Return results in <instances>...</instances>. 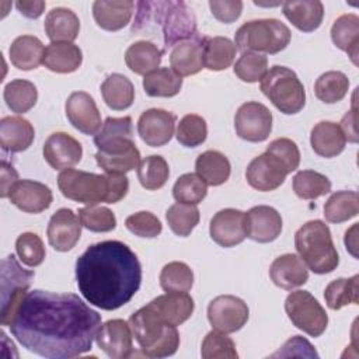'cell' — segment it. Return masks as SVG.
I'll return each instance as SVG.
<instances>
[{"instance_id":"obj_25","label":"cell","mask_w":359,"mask_h":359,"mask_svg":"<svg viewBox=\"0 0 359 359\" xmlns=\"http://www.w3.org/2000/svg\"><path fill=\"white\" fill-rule=\"evenodd\" d=\"M135 3L130 0H97L93 3V17L105 31H119L132 18Z\"/></svg>"},{"instance_id":"obj_60","label":"cell","mask_w":359,"mask_h":359,"mask_svg":"<svg viewBox=\"0 0 359 359\" xmlns=\"http://www.w3.org/2000/svg\"><path fill=\"white\" fill-rule=\"evenodd\" d=\"M17 10L27 18H38L45 10V1L42 0H18L15 3Z\"/></svg>"},{"instance_id":"obj_29","label":"cell","mask_w":359,"mask_h":359,"mask_svg":"<svg viewBox=\"0 0 359 359\" xmlns=\"http://www.w3.org/2000/svg\"><path fill=\"white\" fill-rule=\"evenodd\" d=\"M345 135L338 123L321 121L316 123L310 133V144L316 154L331 158L341 154L345 149Z\"/></svg>"},{"instance_id":"obj_27","label":"cell","mask_w":359,"mask_h":359,"mask_svg":"<svg viewBox=\"0 0 359 359\" xmlns=\"http://www.w3.org/2000/svg\"><path fill=\"white\" fill-rule=\"evenodd\" d=\"M151 306L160 317L170 325L178 327L194 313V299L187 292H165V294L153 299Z\"/></svg>"},{"instance_id":"obj_20","label":"cell","mask_w":359,"mask_h":359,"mask_svg":"<svg viewBox=\"0 0 359 359\" xmlns=\"http://www.w3.org/2000/svg\"><path fill=\"white\" fill-rule=\"evenodd\" d=\"M43 158L53 170H66L80 163L83 147L79 140L66 132L49 135L43 144Z\"/></svg>"},{"instance_id":"obj_44","label":"cell","mask_w":359,"mask_h":359,"mask_svg":"<svg viewBox=\"0 0 359 359\" xmlns=\"http://www.w3.org/2000/svg\"><path fill=\"white\" fill-rule=\"evenodd\" d=\"M293 191L300 199H317L331 191V181L313 170H302L293 177Z\"/></svg>"},{"instance_id":"obj_15","label":"cell","mask_w":359,"mask_h":359,"mask_svg":"<svg viewBox=\"0 0 359 359\" xmlns=\"http://www.w3.org/2000/svg\"><path fill=\"white\" fill-rule=\"evenodd\" d=\"M285 165L271 153L254 157L245 170V180L257 191L268 192L279 188L287 175Z\"/></svg>"},{"instance_id":"obj_54","label":"cell","mask_w":359,"mask_h":359,"mask_svg":"<svg viewBox=\"0 0 359 359\" xmlns=\"http://www.w3.org/2000/svg\"><path fill=\"white\" fill-rule=\"evenodd\" d=\"M125 226L135 236L146 238H154L163 230L160 219L147 210H142L128 216L125 220Z\"/></svg>"},{"instance_id":"obj_50","label":"cell","mask_w":359,"mask_h":359,"mask_svg":"<svg viewBox=\"0 0 359 359\" xmlns=\"http://www.w3.org/2000/svg\"><path fill=\"white\" fill-rule=\"evenodd\" d=\"M234 74L245 83H257L268 72V57L264 53L243 52L236 62Z\"/></svg>"},{"instance_id":"obj_2","label":"cell","mask_w":359,"mask_h":359,"mask_svg":"<svg viewBox=\"0 0 359 359\" xmlns=\"http://www.w3.org/2000/svg\"><path fill=\"white\" fill-rule=\"evenodd\" d=\"M76 280L83 297L102 310L126 304L142 283V265L122 241L90 245L76 261Z\"/></svg>"},{"instance_id":"obj_49","label":"cell","mask_w":359,"mask_h":359,"mask_svg":"<svg viewBox=\"0 0 359 359\" xmlns=\"http://www.w3.org/2000/svg\"><path fill=\"white\" fill-rule=\"evenodd\" d=\"M201 355L203 359H237L234 341L222 331H210L202 341Z\"/></svg>"},{"instance_id":"obj_40","label":"cell","mask_w":359,"mask_h":359,"mask_svg":"<svg viewBox=\"0 0 359 359\" xmlns=\"http://www.w3.org/2000/svg\"><path fill=\"white\" fill-rule=\"evenodd\" d=\"M3 97L7 107L13 112L25 114L36 104L38 91L34 83L22 79H15L6 84Z\"/></svg>"},{"instance_id":"obj_35","label":"cell","mask_w":359,"mask_h":359,"mask_svg":"<svg viewBox=\"0 0 359 359\" xmlns=\"http://www.w3.org/2000/svg\"><path fill=\"white\" fill-rule=\"evenodd\" d=\"M163 50L150 41H137L132 43L125 52L126 66L136 74L146 76L158 69L161 63Z\"/></svg>"},{"instance_id":"obj_36","label":"cell","mask_w":359,"mask_h":359,"mask_svg":"<svg viewBox=\"0 0 359 359\" xmlns=\"http://www.w3.org/2000/svg\"><path fill=\"white\" fill-rule=\"evenodd\" d=\"M101 94L105 104L114 111H123L135 101V87L132 81L119 73H112L104 80Z\"/></svg>"},{"instance_id":"obj_43","label":"cell","mask_w":359,"mask_h":359,"mask_svg":"<svg viewBox=\"0 0 359 359\" xmlns=\"http://www.w3.org/2000/svg\"><path fill=\"white\" fill-rule=\"evenodd\" d=\"M170 177V168L164 157L149 156L137 165V178L140 185L147 191H156L165 185Z\"/></svg>"},{"instance_id":"obj_52","label":"cell","mask_w":359,"mask_h":359,"mask_svg":"<svg viewBox=\"0 0 359 359\" xmlns=\"http://www.w3.org/2000/svg\"><path fill=\"white\" fill-rule=\"evenodd\" d=\"M79 219L81 226L94 233H107L116 227V217L114 212L105 206L90 205L79 209Z\"/></svg>"},{"instance_id":"obj_22","label":"cell","mask_w":359,"mask_h":359,"mask_svg":"<svg viewBox=\"0 0 359 359\" xmlns=\"http://www.w3.org/2000/svg\"><path fill=\"white\" fill-rule=\"evenodd\" d=\"M247 237L257 243H271L280 236L282 217L280 213L266 205L251 208L245 213Z\"/></svg>"},{"instance_id":"obj_4","label":"cell","mask_w":359,"mask_h":359,"mask_svg":"<svg viewBox=\"0 0 359 359\" xmlns=\"http://www.w3.org/2000/svg\"><path fill=\"white\" fill-rule=\"evenodd\" d=\"M57 187L65 198L90 206L119 202L129 191V181L125 174H94L66 168L57 175Z\"/></svg>"},{"instance_id":"obj_42","label":"cell","mask_w":359,"mask_h":359,"mask_svg":"<svg viewBox=\"0 0 359 359\" xmlns=\"http://www.w3.org/2000/svg\"><path fill=\"white\" fill-rule=\"evenodd\" d=\"M349 88V79L345 73L330 70L323 73L314 83L316 97L325 104H335L341 101Z\"/></svg>"},{"instance_id":"obj_19","label":"cell","mask_w":359,"mask_h":359,"mask_svg":"<svg viewBox=\"0 0 359 359\" xmlns=\"http://www.w3.org/2000/svg\"><path fill=\"white\" fill-rule=\"evenodd\" d=\"M48 241L56 251H70L81 236V222L79 216L67 208L56 210L46 229Z\"/></svg>"},{"instance_id":"obj_1","label":"cell","mask_w":359,"mask_h":359,"mask_svg":"<svg viewBox=\"0 0 359 359\" xmlns=\"http://www.w3.org/2000/svg\"><path fill=\"white\" fill-rule=\"evenodd\" d=\"M8 327L27 351L69 359L91 351L101 316L77 294L35 289L15 307Z\"/></svg>"},{"instance_id":"obj_48","label":"cell","mask_w":359,"mask_h":359,"mask_svg":"<svg viewBox=\"0 0 359 359\" xmlns=\"http://www.w3.org/2000/svg\"><path fill=\"white\" fill-rule=\"evenodd\" d=\"M208 185L194 172H187L178 177L172 187V196L177 202L198 205L205 199Z\"/></svg>"},{"instance_id":"obj_10","label":"cell","mask_w":359,"mask_h":359,"mask_svg":"<svg viewBox=\"0 0 359 359\" xmlns=\"http://www.w3.org/2000/svg\"><path fill=\"white\" fill-rule=\"evenodd\" d=\"M285 311L296 328L314 338L320 337L328 325L325 310L307 290L292 292L285 300Z\"/></svg>"},{"instance_id":"obj_14","label":"cell","mask_w":359,"mask_h":359,"mask_svg":"<svg viewBox=\"0 0 359 359\" xmlns=\"http://www.w3.org/2000/svg\"><path fill=\"white\" fill-rule=\"evenodd\" d=\"M94 144L98 151L105 154L123 153L136 146L133 142L132 118H107L100 130L94 135Z\"/></svg>"},{"instance_id":"obj_31","label":"cell","mask_w":359,"mask_h":359,"mask_svg":"<svg viewBox=\"0 0 359 359\" xmlns=\"http://www.w3.org/2000/svg\"><path fill=\"white\" fill-rule=\"evenodd\" d=\"M81 62V49L73 42H50L45 49L42 65L55 73H73Z\"/></svg>"},{"instance_id":"obj_32","label":"cell","mask_w":359,"mask_h":359,"mask_svg":"<svg viewBox=\"0 0 359 359\" xmlns=\"http://www.w3.org/2000/svg\"><path fill=\"white\" fill-rule=\"evenodd\" d=\"M45 46L39 38L34 35L17 36L8 49L10 60L20 70H32L43 63Z\"/></svg>"},{"instance_id":"obj_8","label":"cell","mask_w":359,"mask_h":359,"mask_svg":"<svg viewBox=\"0 0 359 359\" xmlns=\"http://www.w3.org/2000/svg\"><path fill=\"white\" fill-rule=\"evenodd\" d=\"M264 95L285 115L300 112L306 104L304 86L297 74L285 66L271 67L261 79Z\"/></svg>"},{"instance_id":"obj_59","label":"cell","mask_w":359,"mask_h":359,"mask_svg":"<svg viewBox=\"0 0 359 359\" xmlns=\"http://www.w3.org/2000/svg\"><path fill=\"white\" fill-rule=\"evenodd\" d=\"M356 122H358V115H356V108H355V104L352 107L351 111H348L342 121H341V125L339 128L342 129L344 135H345V139H348L349 142L352 143H356L358 142V130H356Z\"/></svg>"},{"instance_id":"obj_53","label":"cell","mask_w":359,"mask_h":359,"mask_svg":"<svg viewBox=\"0 0 359 359\" xmlns=\"http://www.w3.org/2000/svg\"><path fill=\"white\" fill-rule=\"evenodd\" d=\"M15 251L22 264L29 268H35L41 265L45 259L46 251L41 237L35 233L27 231L17 237L15 240Z\"/></svg>"},{"instance_id":"obj_28","label":"cell","mask_w":359,"mask_h":359,"mask_svg":"<svg viewBox=\"0 0 359 359\" xmlns=\"http://www.w3.org/2000/svg\"><path fill=\"white\" fill-rule=\"evenodd\" d=\"M285 17L299 31H316L324 18V6L318 0H289L282 3Z\"/></svg>"},{"instance_id":"obj_9","label":"cell","mask_w":359,"mask_h":359,"mask_svg":"<svg viewBox=\"0 0 359 359\" xmlns=\"http://www.w3.org/2000/svg\"><path fill=\"white\" fill-rule=\"evenodd\" d=\"M34 276V271L24 269L13 254L1 259V325H10L13 313L27 294Z\"/></svg>"},{"instance_id":"obj_26","label":"cell","mask_w":359,"mask_h":359,"mask_svg":"<svg viewBox=\"0 0 359 359\" xmlns=\"http://www.w3.org/2000/svg\"><path fill=\"white\" fill-rule=\"evenodd\" d=\"M35 137L32 123L22 116H4L0 121V146L4 151L27 150Z\"/></svg>"},{"instance_id":"obj_33","label":"cell","mask_w":359,"mask_h":359,"mask_svg":"<svg viewBox=\"0 0 359 359\" xmlns=\"http://www.w3.org/2000/svg\"><path fill=\"white\" fill-rule=\"evenodd\" d=\"M195 171L206 185L219 187L229 180L231 165L223 153L217 150H206L198 156Z\"/></svg>"},{"instance_id":"obj_37","label":"cell","mask_w":359,"mask_h":359,"mask_svg":"<svg viewBox=\"0 0 359 359\" xmlns=\"http://www.w3.org/2000/svg\"><path fill=\"white\" fill-rule=\"evenodd\" d=\"M237 48L233 41L226 36H205L203 65L212 72L226 70L236 59Z\"/></svg>"},{"instance_id":"obj_13","label":"cell","mask_w":359,"mask_h":359,"mask_svg":"<svg viewBox=\"0 0 359 359\" xmlns=\"http://www.w3.org/2000/svg\"><path fill=\"white\" fill-rule=\"evenodd\" d=\"M129 323L121 318L108 320L97 331L98 348L111 359H126L133 353V337Z\"/></svg>"},{"instance_id":"obj_18","label":"cell","mask_w":359,"mask_h":359,"mask_svg":"<svg viewBox=\"0 0 359 359\" xmlns=\"http://www.w3.org/2000/svg\"><path fill=\"white\" fill-rule=\"evenodd\" d=\"M65 111L69 122L84 135H95L102 126L94 98L84 91L72 93L66 100Z\"/></svg>"},{"instance_id":"obj_57","label":"cell","mask_w":359,"mask_h":359,"mask_svg":"<svg viewBox=\"0 0 359 359\" xmlns=\"http://www.w3.org/2000/svg\"><path fill=\"white\" fill-rule=\"evenodd\" d=\"M272 356H309V358H317V352L314 351L313 345L303 337H293L286 344L275 352Z\"/></svg>"},{"instance_id":"obj_41","label":"cell","mask_w":359,"mask_h":359,"mask_svg":"<svg viewBox=\"0 0 359 359\" xmlns=\"http://www.w3.org/2000/svg\"><path fill=\"white\" fill-rule=\"evenodd\" d=\"M359 275H353L352 278H338L328 283L324 292V299L327 306L331 310H339L344 306L351 303L358 304V290H359Z\"/></svg>"},{"instance_id":"obj_23","label":"cell","mask_w":359,"mask_h":359,"mask_svg":"<svg viewBox=\"0 0 359 359\" xmlns=\"http://www.w3.org/2000/svg\"><path fill=\"white\" fill-rule=\"evenodd\" d=\"M269 276L278 287L292 290L309 280V269L299 255L283 254L272 261Z\"/></svg>"},{"instance_id":"obj_21","label":"cell","mask_w":359,"mask_h":359,"mask_svg":"<svg viewBox=\"0 0 359 359\" xmlns=\"http://www.w3.org/2000/svg\"><path fill=\"white\" fill-rule=\"evenodd\" d=\"M8 199L14 206L25 213H41L50 206L53 195L50 188L42 182L18 180L11 187Z\"/></svg>"},{"instance_id":"obj_5","label":"cell","mask_w":359,"mask_h":359,"mask_svg":"<svg viewBox=\"0 0 359 359\" xmlns=\"http://www.w3.org/2000/svg\"><path fill=\"white\" fill-rule=\"evenodd\" d=\"M132 334L147 358H167L177 352L180 334L177 327L165 323L151 303H147L129 317Z\"/></svg>"},{"instance_id":"obj_51","label":"cell","mask_w":359,"mask_h":359,"mask_svg":"<svg viewBox=\"0 0 359 359\" xmlns=\"http://www.w3.org/2000/svg\"><path fill=\"white\" fill-rule=\"evenodd\" d=\"M95 161L105 172L126 174L137 168L140 163V151L137 150L136 146H133L132 149L123 153H115V154H105V153L97 151Z\"/></svg>"},{"instance_id":"obj_11","label":"cell","mask_w":359,"mask_h":359,"mask_svg":"<svg viewBox=\"0 0 359 359\" xmlns=\"http://www.w3.org/2000/svg\"><path fill=\"white\" fill-rule=\"evenodd\" d=\"M250 310L247 303L233 294H222L210 300L208 320L210 325L222 332L230 334L241 330L248 321Z\"/></svg>"},{"instance_id":"obj_12","label":"cell","mask_w":359,"mask_h":359,"mask_svg":"<svg viewBox=\"0 0 359 359\" xmlns=\"http://www.w3.org/2000/svg\"><path fill=\"white\" fill-rule=\"evenodd\" d=\"M234 128L238 137L247 142H264L272 130V112L261 102H244L236 112Z\"/></svg>"},{"instance_id":"obj_56","label":"cell","mask_w":359,"mask_h":359,"mask_svg":"<svg viewBox=\"0 0 359 359\" xmlns=\"http://www.w3.org/2000/svg\"><path fill=\"white\" fill-rule=\"evenodd\" d=\"M210 11L216 20L224 24L234 22L243 11V1L240 0H210Z\"/></svg>"},{"instance_id":"obj_34","label":"cell","mask_w":359,"mask_h":359,"mask_svg":"<svg viewBox=\"0 0 359 359\" xmlns=\"http://www.w3.org/2000/svg\"><path fill=\"white\" fill-rule=\"evenodd\" d=\"M331 39L337 48L348 53L353 65H358L359 17L356 14H344L338 17L331 27Z\"/></svg>"},{"instance_id":"obj_47","label":"cell","mask_w":359,"mask_h":359,"mask_svg":"<svg viewBox=\"0 0 359 359\" xmlns=\"http://www.w3.org/2000/svg\"><path fill=\"white\" fill-rule=\"evenodd\" d=\"M206 136L208 125L202 116L188 114L181 118L175 132V137L180 144L184 147H196L206 140Z\"/></svg>"},{"instance_id":"obj_17","label":"cell","mask_w":359,"mask_h":359,"mask_svg":"<svg viewBox=\"0 0 359 359\" xmlns=\"http://www.w3.org/2000/svg\"><path fill=\"white\" fill-rule=\"evenodd\" d=\"M175 119L177 118L172 112L160 108H150L139 116L137 133L147 146H164L174 136Z\"/></svg>"},{"instance_id":"obj_58","label":"cell","mask_w":359,"mask_h":359,"mask_svg":"<svg viewBox=\"0 0 359 359\" xmlns=\"http://www.w3.org/2000/svg\"><path fill=\"white\" fill-rule=\"evenodd\" d=\"M17 181H18V174L14 170V167L3 160L0 165V196L8 198L10 189Z\"/></svg>"},{"instance_id":"obj_38","label":"cell","mask_w":359,"mask_h":359,"mask_svg":"<svg viewBox=\"0 0 359 359\" xmlns=\"http://www.w3.org/2000/svg\"><path fill=\"white\" fill-rule=\"evenodd\" d=\"M181 87L182 77L170 67H158L143 77V88L149 97H174Z\"/></svg>"},{"instance_id":"obj_24","label":"cell","mask_w":359,"mask_h":359,"mask_svg":"<svg viewBox=\"0 0 359 359\" xmlns=\"http://www.w3.org/2000/svg\"><path fill=\"white\" fill-rule=\"evenodd\" d=\"M203 43L205 36L201 35L177 43L170 53L171 69L181 77L199 73L205 67Z\"/></svg>"},{"instance_id":"obj_3","label":"cell","mask_w":359,"mask_h":359,"mask_svg":"<svg viewBox=\"0 0 359 359\" xmlns=\"http://www.w3.org/2000/svg\"><path fill=\"white\" fill-rule=\"evenodd\" d=\"M135 7H137V14L132 31L158 25L163 32L164 50L199 35L195 14L184 1H139Z\"/></svg>"},{"instance_id":"obj_55","label":"cell","mask_w":359,"mask_h":359,"mask_svg":"<svg viewBox=\"0 0 359 359\" xmlns=\"http://www.w3.org/2000/svg\"><path fill=\"white\" fill-rule=\"evenodd\" d=\"M265 151L275 156L285 165V168L287 170L289 174L292 171H294L300 164L299 147L293 140H290L287 137H279V139L272 140L268 144Z\"/></svg>"},{"instance_id":"obj_16","label":"cell","mask_w":359,"mask_h":359,"mask_svg":"<svg viewBox=\"0 0 359 359\" xmlns=\"http://www.w3.org/2000/svg\"><path fill=\"white\" fill-rule=\"evenodd\" d=\"M209 234L217 245L224 248L243 243L247 237L245 213L233 208L219 210L210 220Z\"/></svg>"},{"instance_id":"obj_39","label":"cell","mask_w":359,"mask_h":359,"mask_svg":"<svg viewBox=\"0 0 359 359\" xmlns=\"http://www.w3.org/2000/svg\"><path fill=\"white\" fill-rule=\"evenodd\" d=\"M359 213V195L355 191H337L324 203V216L330 223H342Z\"/></svg>"},{"instance_id":"obj_7","label":"cell","mask_w":359,"mask_h":359,"mask_svg":"<svg viewBox=\"0 0 359 359\" xmlns=\"http://www.w3.org/2000/svg\"><path fill=\"white\" fill-rule=\"evenodd\" d=\"M292 38L287 25L275 18H262L244 22L234 35L237 50L275 55L283 50Z\"/></svg>"},{"instance_id":"obj_46","label":"cell","mask_w":359,"mask_h":359,"mask_svg":"<svg viewBox=\"0 0 359 359\" xmlns=\"http://www.w3.org/2000/svg\"><path fill=\"white\" fill-rule=\"evenodd\" d=\"M158 280L164 292H189L194 285V272L185 262L172 261L163 266Z\"/></svg>"},{"instance_id":"obj_6","label":"cell","mask_w":359,"mask_h":359,"mask_svg":"<svg viewBox=\"0 0 359 359\" xmlns=\"http://www.w3.org/2000/svg\"><path fill=\"white\" fill-rule=\"evenodd\" d=\"M294 247L307 269L314 273H330L339 264L331 231L321 220L304 223L294 234Z\"/></svg>"},{"instance_id":"obj_45","label":"cell","mask_w":359,"mask_h":359,"mask_svg":"<svg viewBox=\"0 0 359 359\" xmlns=\"http://www.w3.org/2000/svg\"><path fill=\"white\" fill-rule=\"evenodd\" d=\"M165 219L174 234L188 237L199 223L201 215L196 205L178 202L167 209Z\"/></svg>"},{"instance_id":"obj_30","label":"cell","mask_w":359,"mask_h":359,"mask_svg":"<svg viewBox=\"0 0 359 359\" xmlns=\"http://www.w3.org/2000/svg\"><path fill=\"white\" fill-rule=\"evenodd\" d=\"M43 28L52 42H73L80 32V20L70 8L55 7L46 14Z\"/></svg>"}]
</instances>
